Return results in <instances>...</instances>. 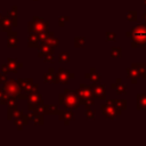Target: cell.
I'll return each mask as SVG.
<instances>
[]
</instances>
